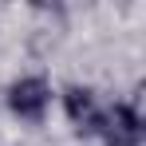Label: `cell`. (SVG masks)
<instances>
[{
	"label": "cell",
	"mask_w": 146,
	"mask_h": 146,
	"mask_svg": "<svg viewBox=\"0 0 146 146\" xmlns=\"http://www.w3.org/2000/svg\"><path fill=\"white\" fill-rule=\"evenodd\" d=\"M99 134L107 146H138L142 142V119L130 103H115L111 111H103Z\"/></svg>",
	"instance_id": "cell-1"
},
{
	"label": "cell",
	"mask_w": 146,
	"mask_h": 146,
	"mask_svg": "<svg viewBox=\"0 0 146 146\" xmlns=\"http://www.w3.org/2000/svg\"><path fill=\"white\" fill-rule=\"evenodd\" d=\"M48 103H51V91H48V83H44L40 75L16 79V83L8 87V107H12V115H20V119H28V122L44 119Z\"/></svg>",
	"instance_id": "cell-2"
},
{
	"label": "cell",
	"mask_w": 146,
	"mask_h": 146,
	"mask_svg": "<svg viewBox=\"0 0 146 146\" xmlns=\"http://www.w3.org/2000/svg\"><path fill=\"white\" fill-rule=\"evenodd\" d=\"M63 107H67V119L75 122L79 134H99V122H103V111H99L95 95L87 87H67L63 95Z\"/></svg>",
	"instance_id": "cell-3"
}]
</instances>
